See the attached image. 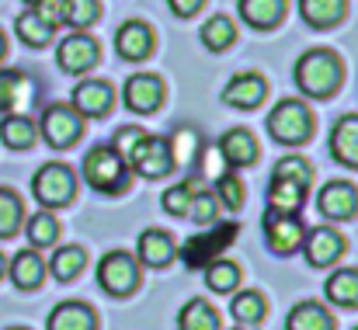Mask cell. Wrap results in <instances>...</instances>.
<instances>
[{
  "label": "cell",
  "instance_id": "cell-14",
  "mask_svg": "<svg viewBox=\"0 0 358 330\" xmlns=\"http://www.w3.org/2000/svg\"><path fill=\"white\" fill-rule=\"evenodd\" d=\"M264 91H268V84H264L261 73H254V70L250 73H237L223 87V105H230V108H257L264 101Z\"/></svg>",
  "mask_w": 358,
  "mask_h": 330
},
{
  "label": "cell",
  "instance_id": "cell-35",
  "mask_svg": "<svg viewBox=\"0 0 358 330\" xmlns=\"http://www.w3.org/2000/svg\"><path fill=\"white\" fill-rule=\"evenodd\" d=\"M264 296L261 292H240L234 296V303H230V313H234V320L237 324H261L264 320Z\"/></svg>",
  "mask_w": 358,
  "mask_h": 330
},
{
  "label": "cell",
  "instance_id": "cell-27",
  "mask_svg": "<svg viewBox=\"0 0 358 330\" xmlns=\"http://www.w3.org/2000/svg\"><path fill=\"white\" fill-rule=\"evenodd\" d=\"M178 330H220V313L206 299H188L178 313Z\"/></svg>",
  "mask_w": 358,
  "mask_h": 330
},
{
  "label": "cell",
  "instance_id": "cell-30",
  "mask_svg": "<svg viewBox=\"0 0 358 330\" xmlns=\"http://www.w3.org/2000/svg\"><path fill=\"white\" fill-rule=\"evenodd\" d=\"M0 139L10 146V150H28L31 143H35V122L28 118V115H7L3 122H0Z\"/></svg>",
  "mask_w": 358,
  "mask_h": 330
},
{
  "label": "cell",
  "instance_id": "cell-26",
  "mask_svg": "<svg viewBox=\"0 0 358 330\" xmlns=\"http://www.w3.org/2000/svg\"><path fill=\"white\" fill-rule=\"evenodd\" d=\"M45 275V264L38 257V250H17L14 261H10V282L17 289H35Z\"/></svg>",
  "mask_w": 358,
  "mask_h": 330
},
{
  "label": "cell",
  "instance_id": "cell-36",
  "mask_svg": "<svg viewBox=\"0 0 358 330\" xmlns=\"http://www.w3.org/2000/svg\"><path fill=\"white\" fill-rule=\"evenodd\" d=\"M195 192H199V185H195V181H181V185L167 188V192H164V199H160L164 213H167V216H188Z\"/></svg>",
  "mask_w": 358,
  "mask_h": 330
},
{
  "label": "cell",
  "instance_id": "cell-11",
  "mask_svg": "<svg viewBox=\"0 0 358 330\" xmlns=\"http://www.w3.org/2000/svg\"><path fill=\"white\" fill-rule=\"evenodd\" d=\"M264 236L271 243L275 254H292L299 243H303V222L296 213H275L268 209L264 213Z\"/></svg>",
  "mask_w": 358,
  "mask_h": 330
},
{
  "label": "cell",
  "instance_id": "cell-2",
  "mask_svg": "<svg viewBox=\"0 0 358 330\" xmlns=\"http://www.w3.org/2000/svg\"><path fill=\"white\" fill-rule=\"evenodd\" d=\"M313 174L310 164L299 157H282L271 171V185H268V209L275 213H299L306 188H310Z\"/></svg>",
  "mask_w": 358,
  "mask_h": 330
},
{
  "label": "cell",
  "instance_id": "cell-41",
  "mask_svg": "<svg viewBox=\"0 0 358 330\" xmlns=\"http://www.w3.org/2000/svg\"><path fill=\"white\" fill-rule=\"evenodd\" d=\"M188 216L199 222V226H209V222H216V195L213 192H195V199H192V209H188Z\"/></svg>",
  "mask_w": 358,
  "mask_h": 330
},
{
  "label": "cell",
  "instance_id": "cell-25",
  "mask_svg": "<svg viewBox=\"0 0 358 330\" xmlns=\"http://www.w3.org/2000/svg\"><path fill=\"white\" fill-rule=\"evenodd\" d=\"M31 98V80L17 70H0V111H21Z\"/></svg>",
  "mask_w": 358,
  "mask_h": 330
},
{
  "label": "cell",
  "instance_id": "cell-46",
  "mask_svg": "<svg viewBox=\"0 0 358 330\" xmlns=\"http://www.w3.org/2000/svg\"><path fill=\"white\" fill-rule=\"evenodd\" d=\"M24 3H28V7H35V3H38V0H24Z\"/></svg>",
  "mask_w": 358,
  "mask_h": 330
},
{
  "label": "cell",
  "instance_id": "cell-9",
  "mask_svg": "<svg viewBox=\"0 0 358 330\" xmlns=\"http://www.w3.org/2000/svg\"><path fill=\"white\" fill-rule=\"evenodd\" d=\"M98 59H101V45H98L87 31L66 35V38L59 42V49H56V63H59V70H66V73H87Z\"/></svg>",
  "mask_w": 358,
  "mask_h": 330
},
{
  "label": "cell",
  "instance_id": "cell-12",
  "mask_svg": "<svg viewBox=\"0 0 358 330\" xmlns=\"http://www.w3.org/2000/svg\"><path fill=\"white\" fill-rule=\"evenodd\" d=\"M160 98H164V84H160V77H153V73H136V77H129L125 87H122L125 108L136 111V115H150V111L160 105Z\"/></svg>",
  "mask_w": 358,
  "mask_h": 330
},
{
  "label": "cell",
  "instance_id": "cell-3",
  "mask_svg": "<svg viewBox=\"0 0 358 330\" xmlns=\"http://www.w3.org/2000/svg\"><path fill=\"white\" fill-rule=\"evenodd\" d=\"M341 73H345L341 70V59L331 49H310V52H303L296 59V70H292L299 91L310 94V98H331L338 91V84H341Z\"/></svg>",
  "mask_w": 358,
  "mask_h": 330
},
{
  "label": "cell",
  "instance_id": "cell-8",
  "mask_svg": "<svg viewBox=\"0 0 358 330\" xmlns=\"http://www.w3.org/2000/svg\"><path fill=\"white\" fill-rule=\"evenodd\" d=\"M139 282V264L129 250H108L101 261H98V285L112 296H125L132 292Z\"/></svg>",
  "mask_w": 358,
  "mask_h": 330
},
{
  "label": "cell",
  "instance_id": "cell-40",
  "mask_svg": "<svg viewBox=\"0 0 358 330\" xmlns=\"http://www.w3.org/2000/svg\"><path fill=\"white\" fill-rule=\"evenodd\" d=\"M213 195H220L216 202H223L227 209H240V206H243V185H240L237 174H220Z\"/></svg>",
  "mask_w": 358,
  "mask_h": 330
},
{
  "label": "cell",
  "instance_id": "cell-16",
  "mask_svg": "<svg viewBox=\"0 0 358 330\" xmlns=\"http://www.w3.org/2000/svg\"><path fill=\"white\" fill-rule=\"evenodd\" d=\"M306 261L313 264V268H324V264H334L338 257H341V250H345V240H341V233L334 229V226H317L310 236H306Z\"/></svg>",
  "mask_w": 358,
  "mask_h": 330
},
{
  "label": "cell",
  "instance_id": "cell-38",
  "mask_svg": "<svg viewBox=\"0 0 358 330\" xmlns=\"http://www.w3.org/2000/svg\"><path fill=\"white\" fill-rule=\"evenodd\" d=\"M202 150V139L195 136V129H178L174 132V143H171V160L174 164H195Z\"/></svg>",
  "mask_w": 358,
  "mask_h": 330
},
{
  "label": "cell",
  "instance_id": "cell-45",
  "mask_svg": "<svg viewBox=\"0 0 358 330\" xmlns=\"http://www.w3.org/2000/svg\"><path fill=\"white\" fill-rule=\"evenodd\" d=\"M3 268H7V261H3V254H0V275H3Z\"/></svg>",
  "mask_w": 358,
  "mask_h": 330
},
{
  "label": "cell",
  "instance_id": "cell-32",
  "mask_svg": "<svg viewBox=\"0 0 358 330\" xmlns=\"http://www.w3.org/2000/svg\"><path fill=\"white\" fill-rule=\"evenodd\" d=\"M84 261H87V257H84V250L70 243V247H59V250L52 254V261H49V271H52L59 282H73V278L84 271Z\"/></svg>",
  "mask_w": 358,
  "mask_h": 330
},
{
  "label": "cell",
  "instance_id": "cell-37",
  "mask_svg": "<svg viewBox=\"0 0 358 330\" xmlns=\"http://www.w3.org/2000/svg\"><path fill=\"white\" fill-rule=\"evenodd\" d=\"M24 233H28V243L31 247H52L56 236H59V222L52 220L49 213H35L28 220V226H24Z\"/></svg>",
  "mask_w": 358,
  "mask_h": 330
},
{
  "label": "cell",
  "instance_id": "cell-15",
  "mask_svg": "<svg viewBox=\"0 0 358 330\" xmlns=\"http://www.w3.org/2000/svg\"><path fill=\"white\" fill-rule=\"evenodd\" d=\"M115 49H119L122 59H129V63L146 59L150 49H153V28L146 21H125L119 28V35H115Z\"/></svg>",
  "mask_w": 358,
  "mask_h": 330
},
{
  "label": "cell",
  "instance_id": "cell-19",
  "mask_svg": "<svg viewBox=\"0 0 358 330\" xmlns=\"http://www.w3.org/2000/svg\"><path fill=\"white\" fill-rule=\"evenodd\" d=\"M112 98H115V94H112V87H108L105 80H84V84L73 87V108L80 111V115H91V118L108 115Z\"/></svg>",
  "mask_w": 358,
  "mask_h": 330
},
{
  "label": "cell",
  "instance_id": "cell-5",
  "mask_svg": "<svg viewBox=\"0 0 358 330\" xmlns=\"http://www.w3.org/2000/svg\"><path fill=\"white\" fill-rule=\"evenodd\" d=\"M268 136L275 143H285V146H299L310 139L313 132V118H310V108L296 98H282L275 108L268 111Z\"/></svg>",
  "mask_w": 358,
  "mask_h": 330
},
{
  "label": "cell",
  "instance_id": "cell-31",
  "mask_svg": "<svg viewBox=\"0 0 358 330\" xmlns=\"http://www.w3.org/2000/svg\"><path fill=\"white\" fill-rule=\"evenodd\" d=\"M14 28H17V38H21L24 45H31V49H38V45H45V42L52 38V24L42 21L35 10H24V14L14 21Z\"/></svg>",
  "mask_w": 358,
  "mask_h": 330
},
{
  "label": "cell",
  "instance_id": "cell-21",
  "mask_svg": "<svg viewBox=\"0 0 358 330\" xmlns=\"http://www.w3.org/2000/svg\"><path fill=\"white\" fill-rule=\"evenodd\" d=\"M45 327L49 330H94L98 320H94L91 306H84V303H59V306H52Z\"/></svg>",
  "mask_w": 358,
  "mask_h": 330
},
{
  "label": "cell",
  "instance_id": "cell-10",
  "mask_svg": "<svg viewBox=\"0 0 358 330\" xmlns=\"http://www.w3.org/2000/svg\"><path fill=\"white\" fill-rule=\"evenodd\" d=\"M80 129H84V125H80V115L70 108V105H49V108L42 111V136H45V143L56 146V150L77 143Z\"/></svg>",
  "mask_w": 358,
  "mask_h": 330
},
{
  "label": "cell",
  "instance_id": "cell-43",
  "mask_svg": "<svg viewBox=\"0 0 358 330\" xmlns=\"http://www.w3.org/2000/svg\"><path fill=\"white\" fill-rule=\"evenodd\" d=\"M167 7H171L178 17H192V14L202 7V0H167Z\"/></svg>",
  "mask_w": 358,
  "mask_h": 330
},
{
  "label": "cell",
  "instance_id": "cell-1",
  "mask_svg": "<svg viewBox=\"0 0 358 330\" xmlns=\"http://www.w3.org/2000/svg\"><path fill=\"white\" fill-rule=\"evenodd\" d=\"M112 146L119 150L122 160H125L136 174H143V178H164V174L174 167V160H171V143L160 139V136H150V132H143V129H136V125L119 129Z\"/></svg>",
  "mask_w": 358,
  "mask_h": 330
},
{
  "label": "cell",
  "instance_id": "cell-28",
  "mask_svg": "<svg viewBox=\"0 0 358 330\" xmlns=\"http://www.w3.org/2000/svg\"><path fill=\"white\" fill-rule=\"evenodd\" d=\"M199 38H202V45H206L209 52H223V49H230V45H234L237 28H234V21H230L227 14H216V17H209V21L202 24Z\"/></svg>",
  "mask_w": 358,
  "mask_h": 330
},
{
  "label": "cell",
  "instance_id": "cell-39",
  "mask_svg": "<svg viewBox=\"0 0 358 330\" xmlns=\"http://www.w3.org/2000/svg\"><path fill=\"white\" fill-rule=\"evenodd\" d=\"M21 216H24L21 199H17L10 188H0V236L17 233V222H21Z\"/></svg>",
  "mask_w": 358,
  "mask_h": 330
},
{
  "label": "cell",
  "instance_id": "cell-17",
  "mask_svg": "<svg viewBox=\"0 0 358 330\" xmlns=\"http://www.w3.org/2000/svg\"><path fill=\"white\" fill-rule=\"evenodd\" d=\"M136 254H139L143 264L164 268V264L174 261L178 247H174V236H171L167 229H143V233H139V243H136Z\"/></svg>",
  "mask_w": 358,
  "mask_h": 330
},
{
  "label": "cell",
  "instance_id": "cell-6",
  "mask_svg": "<svg viewBox=\"0 0 358 330\" xmlns=\"http://www.w3.org/2000/svg\"><path fill=\"white\" fill-rule=\"evenodd\" d=\"M31 195L45 209H59V206H66L77 195V178H73V171L66 164H45L31 178Z\"/></svg>",
  "mask_w": 358,
  "mask_h": 330
},
{
  "label": "cell",
  "instance_id": "cell-34",
  "mask_svg": "<svg viewBox=\"0 0 358 330\" xmlns=\"http://www.w3.org/2000/svg\"><path fill=\"white\" fill-rule=\"evenodd\" d=\"M101 14V3L98 0H63V14H59V24H70V28H87L94 24Z\"/></svg>",
  "mask_w": 358,
  "mask_h": 330
},
{
  "label": "cell",
  "instance_id": "cell-23",
  "mask_svg": "<svg viewBox=\"0 0 358 330\" xmlns=\"http://www.w3.org/2000/svg\"><path fill=\"white\" fill-rule=\"evenodd\" d=\"M285 330H334V320H331V313L320 303L306 299V303H299V306L289 310Z\"/></svg>",
  "mask_w": 358,
  "mask_h": 330
},
{
  "label": "cell",
  "instance_id": "cell-20",
  "mask_svg": "<svg viewBox=\"0 0 358 330\" xmlns=\"http://www.w3.org/2000/svg\"><path fill=\"white\" fill-rule=\"evenodd\" d=\"M220 153H223V160L230 167H247V164L257 160V143H254V136L247 129H230L220 139Z\"/></svg>",
  "mask_w": 358,
  "mask_h": 330
},
{
  "label": "cell",
  "instance_id": "cell-24",
  "mask_svg": "<svg viewBox=\"0 0 358 330\" xmlns=\"http://www.w3.org/2000/svg\"><path fill=\"white\" fill-rule=\"evenodd\" d=\"M237 7L250 28H271L285 14V0H237Z\"/></svg>",
  "mask_w": 358,
  "mask_h": 330
},
{
  "label": "cell",
  "instance_id": "cell-29",
  "mask_svg": "<svg viewBox=\"0 0 358 330\" xmlns=\"http://www.w3.org/2000/svg\"><path fill=\"white\" fill-rule=\"evenodd\" d=\"M324 292H327V299L338 303V306H348V310L358 306V271H352V268L334 271V275L327 278Z\"/></svg>",
  "mask_w": 358,
  "mask_h": 330
},
{
  "label": "cell",
  "instance_id": "cell-13",
  "mask_svg": "<svg viewBox=\"0 0 358 330\" xmlns=\"http://www.w3.org/2000/svg\"><path fill=\"white\" fill-rule=\"evenodd\" d=\"M355 209H358V192L348 181H331L317 195V213L324 220H348V216H355Z\"/></svg>",
  "mask_w": 358,
  "mask_h": 330
},
{
  "label": "cell",
  "instance_id": "cell-7",
  "mask_svg": "<svg viewBox=\"0 0 358 330\" xmlns=\"http://www.w3.org/2000/svg\"><path fill=\"white\" fill-rule=\"evenodd\" d=\"M234 236H237V222H209V226H202V233L192 236L185 243V250H181L185 264L188 268H202V264L216 261L234 243Z\"/></svg>",
  "mask_w": 358,
  "mask_h": 330
},
{
  "label": "cell",
  "instance_id": "cell-47",
  "mask_svg": "<svg viewBox=\"0 0 358 330\" xmlns=\"http://www.w3.org/2000/svg\"><path fill=\"white\" fill-rule=\"evenodd\" d=\"M234 330H247V327H243V324H240V327H234Z\"/></svg>",
  "mask_w": 358,
  "mask_h": 330
},
{
  "label": "cell",
  "instance_id": "cell-4",
  "mask_svg": "<svg viewBox=\"0 0 358 330\" xmlns=\"http://www.w3.org/2000/svg\"><path fill=\"white\" fill-rule=\"evenodd\" d=\"M80 167H84L87 185L101 195H119L129 185V167H125V160L119 157L115 146H91Z\"/></svg>",
  "mask_w": 358,
  "mask_h": 330
},
{
  "label": "cell",
  "instance_id": "cell-48",
  "mask_svg": "<svg viewBox=\"0 0 358 330\" xmlns=\"http://www.w3.org/2000/svg\"><path fill=\"white\" fill-rule=\"evenodd\" d=\"M355 330H358V327H355Z\"/></svg>",
  "mask_w": 358,
  "mask_h": 330
},
{
  "label": "cell",
  "instance_id": "cell-22",
  "mask_svg": "<svg viewBox=\"0 0 358 330\" xmlns=\"http://www.w3.org/2000/svg\"><path fill=\"white\" fill-rule=\"evenodd\" d=\"M348 0H299V17L310 28H331L345 17Z\"/></svg>",
  "mask_w": 358,
  "mask_h": 330
},
{
  "label": "cell",
  "instance_id": "cell-18",
  "mask_svg": "<svg viewBox=\"0 0 358 330\" xmlns=\"http://www.w3.org/2000/svg\"><path fill=\"white\" fill-rule=\"evenodd\" d=\"M331 157L345 167H358V115H345L331 129Z\"/></svg>",
  "mask_w": 358,
  "mask_h": 330
},
{
  "label": "cell",
  "instance_id": "cell-33",
  "mask_svg": "<svg viewBox=\"0 0 358 330\" xmlns=\"http://www.w3.org/2000/svg\"><path fill=\"white\" fill-rule=\"evenodd\" d=\"M206 285H209L213 292H234L240 285V268L234 261H223V257L209 261V264H206Z\"/></svg>",
  "mask_w": 358,
  "mask_h": 330
},
{
  "label": "cell",
  "instance_id": "cell-42",
  "mask_svg": "<svg viewBox=\"0 0 358 330\" xmlns=\"http://www.w3.org/2000/svg\"><path fill=\"white\" fill-rule=\"evenodd\" d=\"M31 10H35L42 21H49V24L56 28V24H59V14H63V0H38Z\"/></svg>",
  "mask_w": 358,
  "mask_h": 330
},
{
  "label": "cell",
  "instance_id": "cell-44",
  "mask_svg": "<svg viewBox=\"0 0 358 330\" xmlns=\"http://www.w3.org/2000/svg\"><path fill=\"white\" fill-rule=\"evenodd\" d=\"M3 49H7V42H3V35H0V59H3Z\"/></svg>",
  "mask_w": 358,
  "mask_h": 330
}]
</instances>
